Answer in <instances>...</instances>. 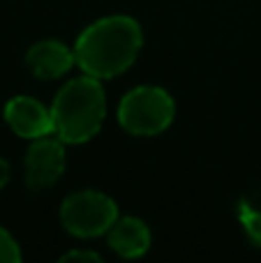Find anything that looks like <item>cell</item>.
Masks as SVG:
<instances>
[{"mask_svg":"<svg viewBox=\"0 0 261 263\" xmlns=\"http://www.w3.org/2000/svg\"><path fill=\"white\" fill-rule=\"evenodd\" d=\"M7 180H9V164L0 157V190L7 185Z\"/></svg>","mask_w":261,"mask_h":263,"instance_id":"cell-12","label":"cell"},{"mask_svg":"<svg viewBox=\"0 0 261 263\" xmlns=\"http://www.w3.org/2000/svg\"><path fill=\"white\" fill-rule=\"evenodd\" d=\"M26 63L37 79H58L74 67L77 55L63 42L44 40V42H37L35 46H30V51L26 55Z\"/></svg>","mask_w":261,"mask_h":263,"instance_id":"cell-7","label":"cell"},{"mask_svg":"<svg viewBox=\"0 0 261 263\" xmlns=\"http://www.w3.org/2000/svg\"><path fill=\"white\" fill-rule=\"evenodd\" d=\"M0 261L3 263H16L21 261V250H18L16 240L9 236V231H5L0 227Z\"/></svg>","mask_w":261,"mask_h":263,"instance_id":"cell-9","label":"cell"},{"mask_svg":"<svg viewBox=\"0 0 261 263\" xmlns=\"http://www.w3.org/2000/svg\"><path fill=\"white\" fill-rule=\"evenodd\" d=\"M141 28L129 16H106L79 35L74 55L79 67L95 79H114L137 60Z\"/></svg>","mask_w":261,"mask_h":263,"instance_id":"cell-1","label":"cell"},{"mask_svg":"<svg viewBox=\"0 0 261 263\" xmlns=\"http://www.w3.org/2000/svg\"><path fill=\"white\" fill-rule=\"evenodd\" d=\"M65 171V148L60 139H35L26 155V182L40 192L51 187Z\"/></svg>","mask_w":261,"mask_h":263,"instance_id":"cell-5","label":"cell"},{"mask_svg":"<svg viewBox=\"0 0 261 263\" xmlns=\"http://www.w3.org/2000/svg\"><path fill=\"white\" fill-rule=\"evenodd\" d=\"M5 120L23 139H42L53 132V116L37 100L26 95L12 97L5 106Z\"/></svg>","mask_w":261,"mask_h":263,"instance_id":"cell-6","label":"cell"},{"mask_svg":"<svg viewBox=\"0 0 261 263\" xmlns=\"http://www.w3.org/2000/svg\"><path fill=\"white\" fill-rule=\"evenodd\" d=\"M118 219L114 199L95 190L69 194L60 205V222L77 238H95L106 233Z\"/></svg>","mask_w":261,"mask_h":263,"instance_id":"cell-4","label":"cell"},{"mask_svg":"<svg viewBox=\"0 0 261 263\" xmlns=\"http://www.w3.org/2000/svg\"><path fill=\"white\" fill-rule=\"evenodd\" d=\"M51 116L53 132L63 143H86L92 139L106 116V100L100 79L90 74L72 79L53 100Z\"/></svg>","mask_w":261,"mask_h":263,"instance_id":"cell-2","label":"cell"},{"mask_svg":"<svg viewBox=\"0 0 261 263\" xmlns=\"http://www.w3.org/2000/svg\"><path fill=\"white\" fill-rule=\"evenodd\" d=\"M109 245L123 259H139L151 247V231L137 217L116 219V224L109 229Z\"/></svg>","mask_w":261,"mask_h":263,"instance_id":"cell-8","label":"cell"},{"mask_svg":"<svg viewBox=\"0 0 261 263\" xmlns=\"http://www.w3.org/2000/svg\"><path fill=\"white\" fill-rule=\"evenodd\" d=\"M245 224H248V229H250V233L254 236V240L261 242V215L257 213H250V210H245Z\"/></svg>","mask_w":261,"mask_h":263,"instance_id":"cell-10","label":"cell"},{"mask_svg":"<svg viewBox=\"0 0 261 263\" xmlns=\"http://www.w3.org/2000/svg\"><path fill=\"white\" fill-rule=\"evenodd\" d=\"M176 114L174 100L166 90L141 86L129 90L118 106V120L129 134L155 136L171 125Z\"/></svg>","mask_w":261,"mask_h":263,"instance_id":"cell-3","label":"cell"},{"mask_svg":"<svg viewBox=\"0 0 261 263\" xmlns=\"http://www.w3.org/2000/svg\"><path fill=\"white\" fill-rule=\"evenodd\" d=\"M63 261H102V259H100V254H95V252L74 250V252H69V254H65Z\"/></svg>","mask_w":261,"mask_h":263,"instance_id":"cell-11","label":"cell"}]
</instances>
